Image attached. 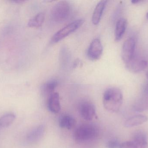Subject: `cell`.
Segmentation results:
<instances>
[{
    "instance_id": "6da1fadb",
    "label": "cell",
    "mask_w": 148,
    "mask_h": 148,
    "mask_svg": "<svg viewBox=\"0 0 148 148\" xmlns=\"http://www.w3.org/2000/svg\"><path fill=\"white\" fill-rule=\"evenodd\" d=\"M104 107L110 112L116 113L121 108L123 102V94L121 90L115 87L106 89L103 95Z\"/></svg>"
},
{
    "instance_id": "7a4b0ae2",
    "label": "cell",
    "mask_w": 148,
    "mask_h": 148,
    "mask_svg": "<svg viewBox=\"0 0 148 148\" xmlns=\"http://www.w3.org/2000/svg\"><path fill=\"white\" fill-rule=\"evenodd\" d=\"M98 130L95 126L85 124L78 127L74 133L75 140L78 142H84L93 140L97 136Z\"/></svg>"
},
{
    "instance_id": "3957f363",
    "label": "cell",
    "mask_w": 148,
    "mask_h": 148,
    "mask_svg": "<svg viewBox=\"0 0 148 148\" xmlns=\"http://www.w3.org/2000/svg\"><path fill=\"white\" fill-rule=\"evenodd\" d=\"M70 12L71 6L69 3L67 1H60L53 7L51 17L56 22H63L69 17Z\"/></svg>"
},
{
    "instance_id": "277c9868",
    "label": "cell",
    "mask_w": 148,
    "mask_h": 148,
    "mask_svg": "<svg viewBox=\"0 0 148 148\" xmlns=\"http://www.w3.org/2000/svg\"><path fill=\"white\" fill-rule=\"evenodd\" d=\"M83 19H79L70 23L56 32L51 38V42L56 43L73 33L81 27L84 23Z\"/></svg>"
},
{
    "instance_id": "5b68a950",
    "label": "cell",
    "mask_w": 148,
    "mask_h": 148,
    "mask_svg": "<svg viewBox=\"0 0 148 148\" xmlns=\"http://www.w3.org/2000/svg\"><path fill=\"white\" fill-rule=\"evenodd\" d=\"M136 41L134 38L130 37L126 40L123 45L121 56L125 64L134 57Z\"/></svg>"
},
{
    "instance_id": "8992f818",
    "label": "cell",
    "mask_w": 148,
    "mask_h": 148,
    "mask_svg": "<svg viewBox=\"0 0 148 148\" xmlns=\"http://www.w3.org/2000/svg\"><path fill=\"white\" fill-rule=\"evenodd\" d=\"M103 50V47L101 40L98 38L94 39L88 48V57L92 61H97L101 56Z\"/></svg>"
},
{
    "instance_id": "52a82bcc",
    "label": "cell",
    "mask_w": 148,
    "mask_h": 148,
    "mask_svg": "<svg viewBox=\"0 0 148 148\" xmlns=\"http://www.w3.org/2000/svg\"><path fill=\"white\" fill-rule=\"evenodd\" d=\"M147 61L143 59L134 57L126 63L127 69L130 72L138 73L144 70L147 67Z\"/></svg>"
},
{
    "instance_id": "ba28073f",
    "label": "cell",
    "mask_w": 148,
    "mask_h": 148,
    "mask_svg": "<svg viewBox=\"0 0 148 148\" xmlns=\"http://www.w3.org/2000/svg\"><path fill=\"white\" fill-rule=\"evenodd\" d=\"M80 108V114L84 120H91L95 116V107L92 103L84 102L81 104Z\"/></svg>"
},
{
    "instance_id": "9c48e42d",
    "label": "cell",
    "mask_w": 148,
    "mask_h": 148,
    "mask_svg": "<svg viewBox=\"0 0 148 148\" xmlns=\"http://www.w3.org/2000/svg\"><path fill=\"white\" fill-rule=\"evenodd\" d=\"M48 107L52 113L56 114L60 112L61 104L59 93H54L49 96L48 100Z\"/></svg>"
},
{
    "instance_id": "30bf717a",
    "label": "cell",
    "mask_w": 148,
    "mask_h": 148,
    "mask_svg": "<svg viewBox=\"0 0 148 148\" xmlns=\"http://www.w3.org/2000/svg\"><path fill=\"white\" fill-rule=\"evenodd\" d=\"M127 26V21L124 18L118 19L116 24L115 39L116 41H120L125 34Z\"/></svg>"
},
{
    "instance_id": "8fae6325",
    "label": "cell",
    "mask_w": 148,
    "mask_h": 148,
    "mask_svg": "<svg viewBox=\"0 0 148 148\" xmlns=\"http://www.w3.org/2000/svg\"><path fill=\"white\" fill-rule=\"evenodd\" d=\"M45 132V128L42 125L38 126L31 130L27 137V141L34 143L40 140Z\"/></svg>"
},
{
    "instance_id": "7c38bea8",
    "label": "cell",
    "mask_w": 148,
    "mask_h": 148,
    "mask_svg": "<svg viewBox=\"0 0 148 148\" xmlns=\"http://www.w3.org/2000/svg\"><path fill=\"white\" fill-rule=\"evenodd\" d=\"M107 3V1H101L96 6L92 16V21L93 24L95 25L99 24L101 19L103 11L106 8Z\"/></svg>"
},
{
    "instance_id": "4fadbf2b",
    "label": "cell",
    "mask_w": 148,
    "mask_h": 148,
    "mask_svg": "<svg viewBox=\"0 0 148 148\" xmlns=\"http://www.w3.org/2000/svg\"><path fill=\"white\" fill-rule=\"evenodd\" d=\"M148 117L143 115H137L130 117L124 123V126L127 127H133L140 126L147 121Z\"/></svg>"
},
{
    "instance_id": "5bb4252c",
    "label": "cell",
    "mask_w": 148,
    "mask_h": 148,
    "mask_svg": "<svg viewBox=\"0 0 148 148\" xmlns=\"http://www.w3.org/2000/svg\"><path fill=\"white\" fill-rule=\"evenodd\" d=\"M75 119L71 116L65 115L61 116L59 120V125L62 128L71 129L73 128L76 125Z\"/></svg>"
},
{
    "instance_id": "9a60e30c",
    "label": "cell",
    "mask_w": 148,
    "mask_h": 148,
    "mask_svg": "<svg viewBox=\"0 0 148 148\" xmlns=\"http://www.w3.org/2000/svg\"><path fill=\"white\" fill-rule=\"evenodd\" d=\"M58 85V82L56 79H51L47 81L42 87V91L44 94L49 96L54 93V91Z\"/></svg>"
},
{
    "instance_id": "2e32d148",
    "label": "cell",
    "mask_w": 148,
    "mask_h": 148,
    "mask_svg": "<svg viewBox=\"0 0 148 148\" xmlns=\"http://www.w3.org/2000/svg\"><path fill=\"white\" fill-rule=\"evenodd\" d=\"M45 20V14L42 12L38 13L28 23V26L31 28H39L42 25Z\"/></svg>"
},
{
    "instance_id": "e0dca14e",
    "label": "cell",
    "mask_w": 148,
    "mask_h": 148,
    "mask_svg": "<svg viewBox=\"0 0 148 148\" xmlns=\"http://www.w3.org/2000/svg\"><path fill=\"white\" fill-rule=\"evenodd\" d=\"M148 142H142L131 140L121 143L119 148H147Z\"/></svg>"
},
{
    "instance_id": "ac0fdd59",
    "label": "cell",
    "mask_w": 148,
    "mask_h": 148,
    "mask_svg": "<svg viewBox=\"0 0 148 148\" xmlns=\"http://www.w3.org/2000/svg\"><path fill=\"white\" fill-rule=\"evenodd\" d=\"M15 118V115L10 113L6 114L0 117V129L10 126L14 122Z\"/></svg>"
},
{
    "instance_id": "d6986e66",
    "label": "cell",
    "mask_w": 148,
    "mask_h": 148,
    "mask_svg": "<svg viewBox=\"0 0 148 148\" xmlns=\"http://www.w3.org/2000/svg\"><path fill=\"white\" fill-rule=\"evenodd\" d=\"M132 140L143 142H148V136L145 131L138 130L135 131L132 135Z\"/></svg>"
},
{
    "instance_id": "ffe728a7",
    "label": "cell",
    "mask_w": 148,
    "mask_h": 148,
    "mask_svg": "<svg viewBox=\"0 0 148 148\" xmlns=\"http://www.w3.org/2000/svg\"><path fill=\"white\" fill-rule=\"evenodd\" d=\"M121 143L116 139H112L107 142L106 147L108 148H119Z\"/></svg>"
},
{
    "instance_id": "44dd1931",
    "label": "cell",
    "mask_w": 148,
    "mask_h": 148,
    "mask_svg": "<svg viewBox=\"0 0 148 148\" xmlns=\"http://www.w3.org/2000/svg\"><path fill=\"white\" fill-rule=\"evenodd\" d=\"M143 1H140V0H133L131 2L134 4H137V3H140L142 2Z\"/></svg>"
},
{
    "instance_id": "7402d4cb",
    "label": "cell",
    "mask_w": 148,
    "mask_h": 148,
    "mask_svg": "<svg viewBox=\"0 0 148 148\" xmlns=\"http://www.w3.org/2000/svg\"><path fill=\"white\" fill-rule=\"evenodd\" d=\"M25 1H10L13 3H21L24 2Z\"/></svg>"
},
{
    "instance_id": "603a6c76",
    "label": "cell",
    "mask_w": 148,
    "mask_h": 148,
    "mask_svg": "<svg viewBox=\"0 0 148 148\" xmlns=\"http://www.w3.org/2000/svg\"><path fill=\"white\" fill-rule=\"evenodd\" d=\"M146 75H147V79H148V71L147 72V74H146Z\"/></svg>"
},
{
    "instance_id": "cb8c5ba5",
    "label": "cell",
    "mask_w": 148,
    "mask_h": 148,
    "mask_svg": "<svg viewBox=\"0 0 148 148\" xmlns=\"http://www.w3.org/2000/svg\"><path fill=\"white\" fill-rule=\"evenodd\" d=\"M147 18L148 19V12H147Z\"/></svg>"
}]
</instances>
